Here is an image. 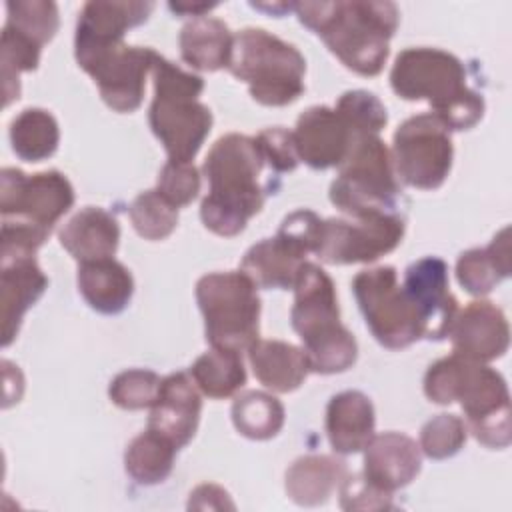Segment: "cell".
Returning a JSON list of instances; mask_svg holds the SVG:
<instances>
[{
    "label": "cell",
    "instance_id": "cell-24",
    "mask_svg": "<svg viewBox=\"0 0 512 512\" xmlns=\"http://www.w3.org/2000/svg\"><path fill=\"white\" fill-rule=\"evenodd\" d=\"M306 250L290 238L276 232L274 238H264L250 246L240 262V270L258 288L294 286L300 266L306 262Z\"/></svg>",
    "mask_w": 512,
    "mask_h": 512
},
{
    "label": "cell",
    "instance_id": "cell-19",
    "mask_svg": "<svg viewBox=\"0 0 512 512\" xmlns=\"http://www.w3.org/2000/svg\"><path fill=\"white\" fill-rule=\"evenodd\" d=\"M154 2H86L78 12L74 52L124 42L126 30L148 20Z\"/></svg>",
    "mask_w": 512,
    "mask_h": 512
},
{
    "label": "cell",
    "instance_id": "cell-42",
    "mask_svg": "<svg viewBox=\"0 0 512 512\" xmlns=\"http://www.w3.org/2000/svg\"><path fill=\"white\" fill-rule=\"evenodd\" d=\"M188 508L194 510H234V502L230 500L228 492L218 484H200L190 492Z\"/></svg>",
    "mask_w": 512,
    "mask_h": 512
},
{
    "label": "cell",
    "instance_id": "cell-23",
    "mask_svg": "<svg viewBox=\"0 0 512 512\" xmlns=\"http://www.w3.org/2000/svg\"><path fill=\"white\" fill-rule=\"evenodd\" d=\"M62 248L78 262L112 258L120 242L118 220L98 206L76 212L58 232Z\"/></svg>",
    "mask_w": 512,
    "mask_h": 512
},
{
    "label": "cell",
    "instance_id": "cell-27",
    "mask_svg": "<svg viewBox=\"0 0 512 512\" xmlns=\"http://www.w3.org/2000/svg\"><path fill=\"white\" fill-rule=\"evenodd\" d=\"M254 376L274 392H292L308 376L310 364L302 348L284 340H256L248 348Z\"/></svg>",
    "mask_w": 512,
    "mask_h": 512
},
{
    "label": "cell",
    "instance_id": "cell-40",
    "mask_svg": "<svg viewBox=\"0 0 512 512\" xmlns=\"http://www.w3.org/2000/svg\"><path fill=\"white\" fill-rule=\"evenodd\" d=\"M340 506L344 510H390L392 492L382 490L364 474H348L340 484Z\"/></svg>",
    "mask_w": 512,
    "mask_h": 512
},
{
    "label": "cell",
    "instance_id": "cell-39",
    "mask_svg": "<svg viewBox=\"0 0 512 512\" xmlns=\"http://www.w3.org/2000/svg\"><path fill=\"white\" fill-rule=\"evenodd\" d=\"M156 190L176 208L188 206L200 192V174L192 162L168 160L160 174Z\"/></svg>",
    "mask_w": 512,
    "mask_h": 512
},
{
    "label": "cell",
    "instance_id": "cell-33",
    "mask_svg": "<svg viewBox=\"0 0 512 512\" xmlns=\"http://www.w3.org/2000/svg\"><path fill=\"white\" fill-rule=\"evenodd\" d=\"M232 422L250 440L274 438L284 426L282 402L262 390H246L232 402Z\"/></svg>",
    "mask_w": 512,
    "mask_h": 512
},
{
    "label": "cell",
    "instance_id": "cell-18",
    "mask_svg": "<svg viewBox=\"0 0 512 512\" xmlns=\"http://www.w3.org/2000/svg\"><path fill=\"white\" fill-rule=\"evenodd\" d=\"M148 428L184 448L196 434L202 400L198 386L186 372H172L162 378L158 396L150 406Z\"/></svg>",
    "mask_w": 512,
    "mask_h": 512
},
{
    "label": "cell",
    "instance_id": "cell-12",
    "mask_svg": "<svg viewBox=\"0 0 512 512\" xmlns=\"http://www.w3.org/2000/svg\"><path fill=\"white\" fill-rule=\"evenodd\" d=\"M156 50L116 42L74 52L78 66L92 76L102 100L116 112H134L144 98L146 76L152 72Z\"/></svg>",
    "mask_w": 512,
    "mask_h": 512
},
{
    "label": "cell",
    "instance_id": "cell-30",
    "mask_svg": "<svg viewBox=\"0 0 512 512\" xmlns=\"http://www.w3.org/2000/svg\"><path fill=\"white\" fill-rule=\"evenodd\" d=\"M176 450L178 448L168 438L146 428V432L132 438L126 446L124 468L128 476L142 486L160 484L174 468Z\"/></svg>",
    "mask_w": 512,
    "mask_h": 512
},
{
    "label": "cell",
    "instance_id": "cell-36",
    "mask_svg": "<svg viewBox=\"0 0 512 512\" xmlns=\"http://www.w3.org/2000/svg\"><path fill=\"white\" fill-rule=\"evenodd\" d=\"M348 128L358 134H378L386 122L388 112L380 98L368 90H348L338 98L334 108Z\"/></svg>",
    "mask_w": 512,
    "mask_h": 512
},
{
    "label": "cell",
    "instance_id": "cell-26",
    "mask_svg": "<svg viewBox=\"0 0 512 512\" xmlns=\"http://www.w3.org/2000/svg\"><path fill=\"white\" fill-rule=\"evenodd\" d=\"M348 476L344 460L328 454H306L286 470V494L298 506L324 504Z\"/></svg>",
    "mask_w": 512,
    "mask_h": 512
},
{
    "label": "cell",
    "instance_id": "cell-29",
    "mask_svg": "<svg viewBox=\"0 0 512 512\" xmlns=\"http://www.w3.org/2000/svg\"><path fill=\"white\" fill-rule=\"evenodd\" d=\"M510 276V230L502 228L486 248H470L456 262L460 286L474 294H488L500 280Z\"/></svg>",
    "mask_w": 512,
    "mask_h": 512
},
{
    "label": "cell",
    "instance_id": "cell-9",
    "mask_svg": "<svg viewBox=\"0 0 512 512\" xmlns=\"http://www.w3.org/2000/svg\"><path fill=\"white\" fill-rule=\"evenodd\" d=\"M258 286L242 272H210L196 282L206 342L212 348L248 350L258 340Z\"/></svg>",
    "mask_w": 512,
    "mask_h": 512
},
{
    "label": "cell",
    "instance_id": "cell-25",
    "mask_svg": "<svg viewBox=\"0 0 512 512\" xmlns=\"http://www.w3.org/2000/svg\"><path fill=\"white\" fill-rule=\"evenodd\" d=\"M76 280L82 298L100 314H120L134 294L130 270L114 258L80 262Z\"/></svg>",
    "mask_w": 512,
    "mask_h": 512
},
{
    "label": "cell",
    "instance_id": "cell-6",
    "mask_svg": "<svg viewBox=\"0 0 512 512\" xmlns=\"http://www.w3.org/2000/svg\"><path fill=\"white\" fill-rule=\"evenodd\" d=\"M154 98L148 122L164 146L168 160L192 162L212 130V112L198 100L204 90L202 76L156 54L152 64Z\"/></svg>",
    "mask_w": 512,
    "mask_h": 512
},
{
    "label": "cell",
    "instance_id": "cell-8",
    "mask_svg": "<svg viewBox=\"0 0 512 512\" xmlns=\"http://www.w3.org/2000/svg\"><path fill=\"white\" fill-rule=\"evenodd\" d=\"M228 70L244 80L250 96L264 106L292 104L304 92V56L294 44L264 28H244L234 34Z\"/></svg>",
    "mask_w": 512,
    "mask_h": 512
},
{
    "label": "cell",
    "instance_id": "cell-2",
    "mask_svg": "<svg viewBox=\"0 0 512 512\" xmlns=\"http://www.w3.org/2000/svg\"><path fill=\"white\" fill-rule=\"evenodd\" d=\"M256 138L230 132L220 136L206 154L204 176L210 184L200 204V218L208 230L230 238L264 206L260 172L264 166Z\"/></svg>",
    "mask_w": 512,
    "mask_h": 512
},
{
    "label": "cell",
    "instance_id": "cell-22",
    "mask_svg": "<svg viewBox=\"0 0 512 512\" xmlns=\"http://www.w3.org/2000/svg\"><path fill=\"white\" fill-rule=\"evenodd\" d=\"M376 416L370 398L360 390H344L326 406L328 442L338 454H356L374 436Z\"/></svg>",
    "mask_w": 512,
    "mask_h": 512
},
{
    "label": "cell",
    "instance_id": "cell-3",
    "mask_svg": "<svg viewBox=\"0 0 512 512\" xmlns=\"http://www.w3.org/2000/svg\"><path fill=\"white\" fill-rule=\"evenodd\" d=\"M424 394L436 404L458 400L466 414V428L486 448L502 450L510 444V394L498 370L452 352L428 366Z\"/></svg>",
    "mask_w": 512,
    "mask_h": 512
},
{
    "label": "cell",
    "instance_id": "cell-20",
    "mask_svg": "<svg viewBox=\"0 0 512 512\" xmlns=\"http://www.w3.org/2000/svg\"><path fill=\"white\" fill-rule=\"evenodd\" d=\"M364 450L362 474L388 492L408 486L422 468L420 446L402 432H382L372 436Z\"/></svg>",
    "mask_w": 512,
    "mask_h": 512
},
{
    "label": "cell",
    "instance_id": "cell-32",
    "mask_svg": "<svg viewBox=\"0 0 512 512\" xmlns=\"http://www.w3.org/2000/svg\"><path fill=\"white\" fill-rule=\"evenodd\" d=\"M60 142L56 118L44 108H24L10 122V144L18 158L42 162L50 158Z\"/></svg>",
    "mask_w": 512,
    "mask_h": 512
},
{
    "label": "cell",
    "instance_id": "cell-28",
    "mask_svg": "<svg viewBox=\"0 0 512 512\" xmlns=\"http://www.w3.org/2000/svg\"><path fill=\"white\" fill-rule=\"evenodd\" d=\"M182 60L196 70L228 68L232 58L234 34L226 22L214 16H196L188 20L178 36Z\"/></svg>",
    "mask_w": 512,
    "mask_h": 512
},
{
    "label": "cell",
    "instance_id": "cell-10",
    "mask_svg": "<svg viewBox=\"0 0 512 512\" xmlns=\"http://www.w3.org/2000/svg\"><path fill=\"white\" fill-rule=\"evenodd\" d=\"M352 292L372 336L390 350H400L424 338L418 312L398 284L394 266L360 270L352 280Z\"/></svg>",
    "mask_w": 512,
    "mask_h": 512
},
{
    "label": "cell",
    "instance_id": "cell-1",
    "mask_svg": "<svg viewBox=\"0 0 512 512\" xmlns=\"http://www.w3.org/2000/svg\"><path fill=\"white\" fill-rule=\"evenodd\" d=\"M294 10L346 68L360 76L380 74L400 22L394 2H296Z\"/></svg>",
    "mask_w": 512,
    "mask_h": 512
},
{
    "label": "cell",
    "instance_id": "cell-21",
    "mask_svg": "<svg viewBox=\"0 0 512 512\" xmlns=\"http://www.w3.org/2000/svg\"><path fill=\"white\" fill-rule=\"evenodd\" d=\"M48 288V278L34 256L4 258L0 268V304H2V346L16 338L22 318L30 306Z\"/></svg>",
    "mask_w": 512,
    "mask_h": 512
},
{
    "label": "cell",
    "instance_id": "cell-35",
    "mask_svg": "<svg viewBox=\"0 0 512 512\" xmlns=\"http://www.w3.org/2000/svg\"><path fill=\"white\" fill-rule=\"evenodd\" d=\"M6 12V24L40 46L50 42L58 30V6L50 0H10Z\"/></svg>",
    "mask_w": 512,
    "mask_h": 512
},
{
    "label": "cell",
    "instance_id": "cell-5",
    "mask_svg": "<svg viewBox=\"0 0 512 512\" xmlns=\"http://www.w3.org/2000/svg\"><path fill=\"white\" fill-rule=\"evenodd\" d=\"M292 328L304 344L310 372L336 374L354 366L358 344L340 322L332 278L314 262H304L294 280Z\"/></svg>",
    "mask_w": 512,
    "mask_h": 512
},
{
    "label": "cell",
    "instance_id": "cell-38",
    "mask_svg": "<svg viewBox=\"0 0 512 512\" xmlns=\"http://www.w3.org/2000/svg\"><path fill=\"white\" fill-rule=\"evenodd\" d=\"M468 428L456 414H438L420 430V450L432 460H446L462 450Z\"/></svg>",
    "mask_w": 512,
    "mask_h": 512
},
{
    "label": "cell",
    "instance_id": "cell-34",
    "mask_svg": "<svg viewBox=\"0 0 512 512\" xmlns=\"http://www.w3.org/2000/svg\"><path fill=\"white\" fill-rule=\"evenodd\" d=\"M128 216L134 230L146 240H164L178 226V208L156 188L140 192L132 200Z\"/></svg>",
    "mask_w": 512,
    "mask_h": 512
},
{
    "label": "cell",
    "instance_id": "cell-17",
    "mask_svg": "<svg viewBox=\"0 0 512 512\" xmlns=\"http://www.w3.org/2000/svg\"><path fill=\"white\" fill-rule=\"evenodd\" d=\"M448 336L456 354L484 364L504 356L510 344L508 320L490 300H474L458 312Z\"/></svg>",
    "mask_w": 512,
    "mask_h": 512
},
{
    "label": "cell",
    "instance_id": "cell-37",
    "mask_svg": "<svg viewBox=\"0 0 512 512\" xmlns=\"http://www.w3.org/2000/svg\"><path fill=\"white\" fill-rule=\"evenodd\" d=\"M162 378L144 368H132L116 374L108 386L110 400L124 410L150 408L158 396Z\"/></svg>",
    "mask_w": 512,
    "mask_h": 512
},
{
    "label": "cell",
    "instance_id": "cell-16",
    "mask_svg": "<svg viewBox=\"0 0 512 512\" xmlns=\"http://www.w3.org/2000/svg\"><path fill=\"white\" fill-rule=\"evenodd\" d=\"M298 158L314 170L340 166L356 134L344 118L328 106H310L304 110L292 132Z\"/></svg>",
    "mask_w": 512,
    "mask_h": 512
},
{
    "label": "cell",
    "instance_id": "cell-15",
    "mask_svg": "<svg viewBox=\"0 0 512 512\" xmlns=\"http://www.w3.org/2000/svg\"><path fill=\"white\" fill-rule=\"evenodd\" d=\"M404 292L420 316L424 338L444 340L458 314V300L448 286V264L438 256H424L404 272Z\"/></svg>",
    "mask_w": 512,
    "mask_h": 512
},
{
    "label": "cell",
    "instance_id": "cell-11",
    "mask_svg": "<svg viewBox=\"0 0 512 512\" xmlns=\"http://www.w3.org/2000/svg\"><path fill=\"white\" fill-rule=\"evenodd\" d=\"M396 176L418 190H434L450 174L454 146L448 126L432 112L406 118L394 132Z\"/></svg>",
    "mask_w": 512,
    "mask_h": 512
},
{
    "label": "cell",
    "instance_id": "cell-43",
    "mask_svg": "<svg viewBox=\"0 0 512 512\" xmlns=\"http://www.w3.org/2000/svg\"><path fill=\"white\" fill-rule=\"evenodd\" d=\"M216 6V2H170L168 8L176 14H184V16H204V12L212 10Z\"/></svg>",
    "mask_w": 512,
    "mask_h": 512
},
{
    "label": "cell",
    "instance_id": "cell-14",
    "mask_svg": "<svg viewBox=\"0 0 512 512\" xmlns=\"http://www.w3.org/2000/svg\"><path fill=\"white\" fill-rule=\"evenodd\" d=\"M74 188L58 170L24 174L20 168H2L0 212L52 232L54 224L72 208Z\"/></svg>",
    "mask_w": 512,
    "mask_h": 512
},
{
    "label": "cell",
    "instance_id": "cell-13",
    "mask_svg": "<svg viewBox=\"0 0 512 512\" xmlns=\"http://www.w3.org/2000/svg\"><path fill=\"white\" fill-rule=\"evenodd\" d=\"M404 214H374L366 218L322 220L314 254L326 264L374 262L392 252L404 236Z\"/></svg>",
    "mask_w": 512,
    "mask_h": 512
},
{
    "label": "cell",
    "instance_id": "cell-31",
    "mask_svg": "<svg viewBox=\"0 0 512 512\" xmlns=\"http://www.w3.org/2000/svg\"><path fill=\"white\" fill-rule=\"evenodd\" d=\"M190 376L208 398L220 400L236 394L246 384V368L240 352L210 348L190 366Z\"/></svg>",
    "mask_w": 512,
    "mask_h": 512
},
{
    "label": "cell",
    "instance_id": "cell-41",
    "mask_svg": "<svg viewBox=\"0 0 512 512\" xmlns=\"http://www.w3.org/2000/svg\"><path fill=\"white\" fill-rule=\"evenodd\" d=\"M256 144L262 152L264 162L276 172H292L300 162L294 146V136L282 126L262 130L256 136Z\"/></svg>",
    "mask_w": 512,
    "mask_h": 512
},
{
    "label": "cell",
    "instance_id": "cell-7",
    "mask_svg": "<svg viewBox=\"0 0 512 512\" xmlns=\"http://www.w3.org/2000/svg\"><path fill=\"white\" fill-rule=\"evenodd\" d=\"M330 202L350 218L404 214L392 154L378 134H358L330 184Z\"/></svg>",
    "mask_w": 512,
    "mask_h": 512
},
{
    "label": "cell",
    "instance_id": "cell-4",
    "mask_svg": "<svg viewBox=\"0 0 512 512\" xmlns=\"http://www.w3.org/2000/svg\"><path fill=\"white\" fill-rule=\"evenodd\" d=\"M390 86L404 100H426L448 130H468L484 114V98L468 88L464 64L440 48H406L390 70Z\"/></svg>",
    "mask_w": 512,
    "mask_h": 512
}]
</instances>
